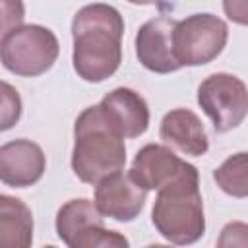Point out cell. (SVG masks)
Returning a JSON list of instances; mask_svg holds the SVG:
<instances>
[{
    "instance_id": "6da1fadb",
    "label": "cell",
    "mask_w": 248,
    "mask_h": 248,
    "mask_svg": "<svg viewBox=\"0 0 248 248\" xmlns=\"http://www.w3.org/2000/svg\"><path fill=\"white\" fill-rule=\"evenodd\" d=\"M122 35L124 17L114 6L95 2L79 8L72 19L76 74L89 83L110 78L122 62Z\"/></svg>"
},
{
    "instance_id": "7a4b0ae2",
    "label": "cell",
    "mask_w": 248,
    "mask_h": 248,
    "mask_svg": "<svg viewBox=\"0 0 248 248\" xmlns=\"http://www.w3.org/2000/svg\"><path fill=\"white\" fill-rule=\"evenodd\" d=\"M74 140L72 170L81 182L97 186L122 172L126 165L124 140L108 126L99 105L83 108L76 118Z\"/></svg>"
},
{
    "instance_id": "3957f363",
    "label": "cell",
    "mask_w": 248,
    "mask_h": 248,
    "mask_svg": "<svg viewBox=\"0 0 248 248\" xmlns=\"http://www.w3.org/2000/svg\"><path fill=\"white\" fill-rule=\"evenodd\" d=\"M151 221L159 234L176 246L198 242L205 232L200 172H192L157 192Z\"/></svg>"
},
{
    "instance_id": "277c9868",
    "label": "cell",
    "mask_w": 248,
    "mask_h": 248,
    "mask_svg": "<svg viewBox=\"0 0 248 248\" xmlns=\"http://www.w3.org/2000/svg\"><path fill=\"white\" fill-rule=\"evenodd\" d=\"M60 52L56 35L43 25L27 23L2 35L0 56L8 72L21 78H37L52 68Z\"/></svg>"
},
{
    "instance_id": "5b68a950",
    "label": "cell",
    "mask_w": 248,
    "mask_h": 248,
    "mask_svg": "<svg viewBox=\"0 0 248 248\" xmlns=\"http://www.w3.org/2000/svg\"><path fill=\"white\" fill-rule=\"evenodd\" d=\"M229 39L227 23L209 14H192L176 23L174 29V56L180 66H203L215 60Z\"/></svg>"
},
{
    "instance_id": "8992f818",
    "label": "cell",
    "mask_w": 248,
    "mask_h": 248,
    "mask_svg": "<svg viewBox=\"0 0 248 248\" xmlns=\"http://www.w3.org/2000/svg\"><path fill=\"white\" fill-rule=\"evenodd\" d=\"M198 105L211 118L215 132H229L248 114V87L234 74H211L198 87Z\"/></svg>"
},
{
    "instance_id": "52a82bcc",
    "label": "cell",
    "mask_w": 248,
    "mask_h": 248,
    "mask_svg": "<svg viewBox=\"0 0 248 248\" xmlns=\"http://www.w3.org/2000/svg\"><path fill=\"white\" fill-rule=\"evenodd\" d=\"M192 172H198V169L192 163H186L174 151L161 143H147L143 145L130 169V176L147 192V190H161Z\"/></svg>"
},
{
    "instance_id": "ba28073f",
    "label": "cell",
    "mask_w": 248,
    "mask_h": 248,
    "mask_svg": "<svg viewBox=\"0 0 248 248\" xmlns=\"http://www.w3.org/2000/svg\"><path fill=\"white\" fill-rule=\"evenodd\" d=\"M176 19L159 16L145 21L136 33V54L143 68L155 74H170L180 70L174 56V29Z\"/></svg>"
},
{
    "instance_id": "9c48e42d",
    "label": "cell",
    "mask_w": 248,
    "mask_h": 248,
    "mask_svg": "<svg viewBox=\"0 0 248 248\" xmlns=\"http://www.w3.org/2000/svg\"><path fill=\"white\" fill-rule=\"evenodd\" d=\"M147 192L128 174L118 172L95 186V205L103 217L116 219L120 223L134 221L143 205Z\"/></svg>"
},
{
    "instance_id": "30bf717a",
    "label": "cell",
    "mask_w": 248,
    "mask_h": 248,
    "mask_svg": "<svg viewBox=\"0 0 248 248\" xmlns=\"http://www.w3.org/2000/svg\"><path fill=\"white\" fill-rule=\"evenodd\" d=\"M99 107L108 126L122 140L140 138L149 126V107L145 99L130 87L112 89L101 99Z\"/></svg>"
},
{
    "instance_id": "8fae6325",
    "label": "cell",
    "mask_w": 248,
    "mask_h": 248,
    "mask_svg": "<svg viewBox=\"0 0 248 248\" xmlns=\"http://www.w3.org/2000/svg\"><path fill=\"white\" fill-rule=\"evenodd\" d=\"M46 159L39 143L19 138L0 147V180L6 186L27 188L45 174Z\"/></svg>"
},
{
    "instance_id": "7c38bea8",
    "label": "cell",
    "mask_w": 248,
    "mask_h": 248,
    "mask_svg": "<svg viewBox=\"0 0 248 248\" xmlns=\"http://www.w3.org/2000/svg\"><path fill=\"white\" fill-rule=\"evenodd\" d=\"M159 138L165 141V145L190 157H202L209 149L205 128L200 116L190 108L169 110L161 120Z\"/></svg>"
},
{
    "instance_id": "4fadbf2b",
    "label": "cell",
    "mask_w": 248,
    "mask_h": 248,
    "mask_svg": "<svg viewBox=\"0 0 248 248\" xmlns=\"http://www.w3.org/2000/svg\"><path fill=\"white\" fill-rule=\"evenodd\" d=\"M33 215L31 209L8 194L0 196V248H31Z\"/></svg>"
},
{
    "instance_id": "5bb4252c",
    "label": "cell",
    "mask_w": 248,
    "mask_h": 248,
    "mask_svg": "<svg viewBox=\"0 0 248 248\" xmlns=\"http://www.w3.org/2000/svg\"><path fill=\"white\" fill-rule=\"evenodd\" d=\"M56 234L66 244L79 229L87 225H105V217L97 209L95 202L87 198H76L66 202L56 213Z\"/></svg>"
},
{
    "instance_id": "9a60e30c",
    "label": "cell",
    "mask_w": 248,
    "mask_h": 248,
    "mask_svg": "<svg viewBox=\"0 0 248 248\" xmlns=\"http://www.w3.org/2000/svg\"><path fill=\"white\" fill-rule=\"evenodd\" d=\"M213 180L232 198H248V151L227 157L215 170Z\"/></svg>"
},
{
    "instance_id": "2e32d148",
    "label": "cell",
    "mask_w": 248,
    "mask_h": 248,
    "mask_svg": "<svg viewBox=\"0 0 248 248\" xmlns=\"http://www.w3.org/2000/svg\"><path fill=\"white\" fill-rule=\"evenodd\" d=\"M68 248H130L128 238L118 232L105 229V225H87L79 229L68 242Z\"/></svg>"
},
{
    "instance_id": "e0dca14e",
    "label": "cell",
    "mask_w": 248,
    "mask_h": 248,
    "mask_svg": "<svg viewBox=\"0 0 248 248\" xmlns=\"http://www.w3.org/2000/svg\"><path fill=\"white\" fill-rule=\"evenodd\" d=\"M0 87H2V110H0L2 124H0V128L10 130L21 116V99H19L17 91L8 81H2Z\"/></svg>"
},
{
    "instance_id": "ac0fdd59",
    "label": "cell",
    "mask_w": 248,
    "mask_h": 248,
    "mask_svg": "<svg viewBox=\"0 0 248 248\" xmlns=\"http://www.w3.org/2000/svg\"><path fill=\"white\" fill-rule=\"evenodd\" d=\"M215 248H248V223L242 221L227 223L219 232Z\"/></svg>"
},
{
    "instance_id": "d6986e66",
    "label": "cell",
    "mask_w": 248,
    "mask_h": 248,
    "mask_svg": "<svg viewBox=\"0 0 248 248\" xmlns=\"http://www.w3.org/2000/svg\"><path fill=\"white\" fill-rule=\"evenodd\" d=\"M223 10L231 21L248 25V0H225Z\"/></svg>"
},
{
    "instance_id": "ffe728a7",
    "label": "cell",
    "mask_w": 248,
    "mask_h": 248,
    "mask_svg": "<svg viewBox=\"0 0 248 248\" xmlns=\"http://www.w3.org/2000/svg\"><path fill=\"white\" fill-rule=\"evenodd\" d=\"M145 248H172V246H167V244H149Z\"/></svg>"
},
{
    "instance_id": "44dd1931",
    "label": "cell",
    "mask_w": 248,
    "mask_h": 248,
    "mask_svg": "<svg viewBox=\"0 0 248 248\" xmlns=\"http://www.w3.org/2000/svg\"><path fill=\"white\" fill-rule=\"evenodd\" d=\"M43 248H56V246H52V244H48V246H43Z\"/></svg>"
}]
</instances>
